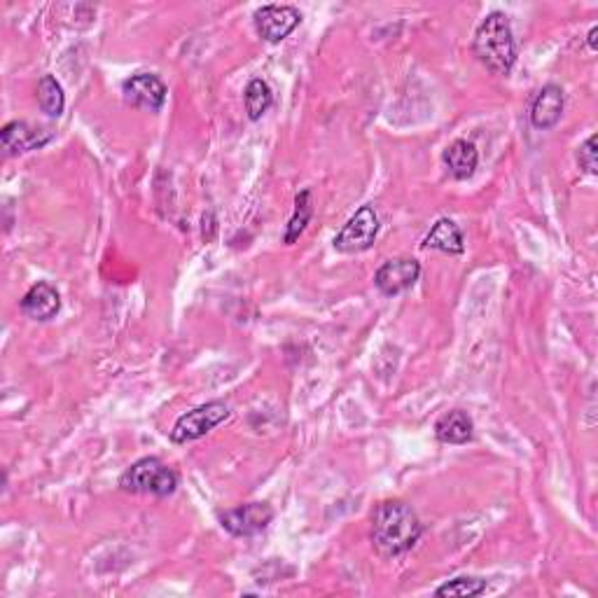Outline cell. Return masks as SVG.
<instances>
[{"label": "cell", "instance_id": "cell-1", "mask_svg": "<svg viewBox=\"0 0 598 598\" xmlns=\"http://www.w3.org/2000/svg\"><path fill=\"white\" fill-rule=\"evenodd\" d=\"M423 524L412 505L402 500H384L372 514V545L384 559H398L416 547Z\"/></svg>", "mask_w": 598, "mask_h": 598}, {"label": "cell", "instance_id": "cell-2", "mask_svg": "<svg viewBox=\"0 0 598 598\" xmlns=\"http://www.w3.org/2000/svg\"><path fill=\"white\" fill-rule=\"evenodd\" d=\"M472 52L493 75H510L517 64V43H514L510 17L505 12L486 15L472 38Z\"/></svg>", "mask_w": 598, "mask_h": 598}, {"label": "cell", "instance_id": "cell-3", "mask_svg": "<svg viewBox=\"0 0 598 598\" xmlns=\"http://www.w3.org/2000/svg\"><path fill=\"white\" fill-rule=\"evenodd\" d=\"M120 489L138 496L169 498L178 489V472L169 468L157 456H145L124 470L120 477Z\"/></svg>", "mask_w": 598, "mask_h": 598}, {"label": "cell", "instance_id": "cell-4", "mask_svg": "<svg viewBox=\"0 0 598 598\" xmlns=\"http://www.w3.org/2000/svg\"><path fill=\"white\" fill-rule=\"evenodd\" d=\"M229 419V407L225 402L213 400L206 402V405L194 407L192 412H187L176 421V426L171 430V442L173 444H187L194 440H201V437L211 433Z\"/></svg>", "mask_w": 598, "mask_h": 598}, {"label": "cell", "instance_id": "cell-5", "mask_svg": "<svg viewBox=\"0 0 598 598\" xmlns=\"http://www.w3.org/2000/svg\"><path fill=\"white\" fill-rule=\"evenodd\" d=\"M379 234V215L374 211V206H360L356 215H351V220L342 227V232L335 236V248L339 253H363V250L372 248Z\"/></svg>", "mask_w": 598, "mask_h": 598}, {"label": "cell", "instance_id": "cell-6", "mask_svg": "<svg viewBox=\"0 0 598 598\" xmlns=\"http://www.w3.org/2000/svg\"><path fill=\"white\" fill-rule=\"evenodd\" d=\"M274 521V510L269 503H246L220 514V524L234 538H253L267 531Z\"/></svg>", "mask_w": 598, "mask_h": 598}, {"label": "cell", "instance_id": "cell-7", "mask_svg": "<svg viewBox=\"0 0 598 598\" xmlns=\"http://www.w3.org/2000/svg\"><path fill=\"white\" fill-rule=\"evenodd\" d=\"M299 22H302V15L292 5H264L253 15L255 31L267 43H281L297 29Z\"/></svg>", "mask_w": 598, "mask_h": 598}, {"label": "cell", "instance_id": "cell-8", "mask_svg": "<svg viewBox=\"0 0 598 598\" xmlns=\"http://www.w3.org/2000/svg\"><path fill=\"white\" fill-rule=\"evenodd\" d=\"M421 276V264L412 260V257H395V260H388L381 264L374 274V285L381 295L395 297L414 288L416 281Z\"/></svg>", "mask_w": 598, "mask_h": 598}, {"label": "cell", "instance_id": "cell-9", "mask_svg": "<svg viewBox=\"0 0 598 598\" xmlns=\"http://www.w3.org/2000/svg\"><path fill=\"white\" fill-rule=\"evenodd\" d=\"M166 85L155 73H136L122 82V96L129 106L159 113L166 101Z\"/></svg>", "mask_w": 598, "mask_h": 598}, {"label": "cell", "instance_id": "cell-10", "mask_svg": "<svg viewBox=\"0 0 598 598\" xmlns=\"http://www.w3.org/2000/svg\"><path fill=\"white\" fill-rule=\"evenodd\" d=\"M0 141L8 155H24V152L45 148L52 141V131L31 127L29 122H8L0 131Z\"/></svg>", "mask_w": 598, "mask_h": 598}, {"label": "cell", "instance_id": "cell-11", "mask_svg": "<svg viewBox=\"0 0 598 598\" xmlns=\"http://www.w3.org/2000/svg\"><path fill=\"white\" fill-rule=\"evenodd\" d=\"M19 309H22V314L26 318H31V321L47 323L52 321V318H57V314L61 311V295L57 292V288H52L50 283L40 281L22 297Z\"/></svg>", "mask_w": 598, "mask_h": 598}, {"label": "cell", "instance_id": "cell-12", "mask_svg": "<svg viewBox=\"0 0 598 598\" xmlns=\"http://www.w3.org/2000/svg\"><path fill=\"white\" fill-rule=\"evenodd\" d=\"M563 108H566V94L559 85H545L533 99L531 124L535 129L547 131L559 124Z\"/></svg>", "mask_w": 598, "mask_h": 598}, {"label": "cell", "instance_id": "cell-13", "mask_svg": "<svg viewBox=\"0 0 598 598\" xmlns=\"http://www.w3.org/2000/svg\"><path fill=\"white\" fill-rule=\"evenodd\" d=\"M435 437L442 444H468L475 437V423L463 409H451L437 419Z\"/></svg>", "mask_w": 598, "mask_h": 598}, {"label": "cell", "instance_id": "cell-14", "mask_svg": "<svg viewBox=\"0 0 598 598\" xmlns=\"http://www.w3.org/2000/svg\"><path fill=\"white\" fill-rule=\"evenodd\" d=\"M423 248L440 250V253L447 255H461L465 250L463 243V232L451 218H440L430 229L426 239H423Z\"/></svg>", "mask_w": 598, "mask_h": 598}, {"label": "cell", "instance_id": "cell-15", "mask_svg": "<svg viewBox=\"0 0 598 598\" xmlns=\"http://www.w3.org/2000/svg\"><path fill=\"white\" fill-rule=\"evenodd\" d=\"M444 164L456 180H468L477 171L479 152L468 141H454L444 150Z\"/></svg>", "mask_w": 598, "mask_h": 598}, {"label": "cell", "instance_id": "cell-16", "mask_svg": "<svg viewBox=\"0 0 598 598\" xmlns=\"http://www.w3.org/2000/svg\"><path fill=\"white\" fill-rule=\"evenodd\" d=\"M38 106L47 117H61L66 108L64 87L59 85V80L54 75H43L38 82Z\"/></svg>", "mask_w": 598, "mask_h": 598}, {"label": "cell", "instance_id": "cell-17", "mask_svg": "<svg viewBox=\"0 0 598 598\" xmlns=\"http://www.w3.org/2000/svg\"><path fill=\"white\" fill-rule=\"evenodd\" d=\"M311 215H314V201H311V190H302L297 194L295 199V213H292V218L288 222V229H285V236L283 241L292 246L299 236L304 234V229H307Z\"/></svg>", "mask_w": 598, "mask_h": 598}, {"label": "cell", "instance_id": "cell-18", "mask_svg": "<svg viewBox=\"0 0 598 598\" xmlns=\"http://www.w3.org/2000/svg\"><path fill=\"white\" fill-rule=\"evenodd\" d=\"M243 101H246V113L253 122L260 120V117L267 113L274 103V94H271V87L262 78H255L248 82L246 94H243Z\"/></svg>", "mask_w": 598, "mask_h": 598}, {"label": "cell", "instance_id": "cell-19", "mask_svg": "<svg viewBox=\"0 0 598 598\" xmlns=\"http://www.w3.org/2000/svg\"><path fill=\"white\" fill-rule=\"evenodd\" d=\"M489 589V582L482 577H456V580L444 582L435 589V596H479Z\"/></svg>", "mask_w": 598, "mask_h": 598}, {"label": "cell", "instance_id": "cell-20", "mask_svg": "<svg viewBox=\"0 0 598 598\" xmlns=\"http://www.w3.org/2000/svg\"><path fill=\"white\" fill-rule=\"evenodd\" d=\"M577 164L580 169L587 173V176H596L598 173V162H596V134H591L587 141L580 145L577 150Z\"/></svg>", "mask_w": 598, "mask_h": 598}, {"label": "cell", "instance_id": "cell-21", "mask_svg": "<svg viewBox=\"0 0 598 598\" xmlns=\"http://www.w3.org/2000/svg\"><path fill=\"white\" fill-rule=\"evenodd\" d=\"M596 36H598V26H591V31L587 36V43H589L591 50H596Z\"/></svg>", "mask_w": 598, "mask_h": 598}]
</instances>
